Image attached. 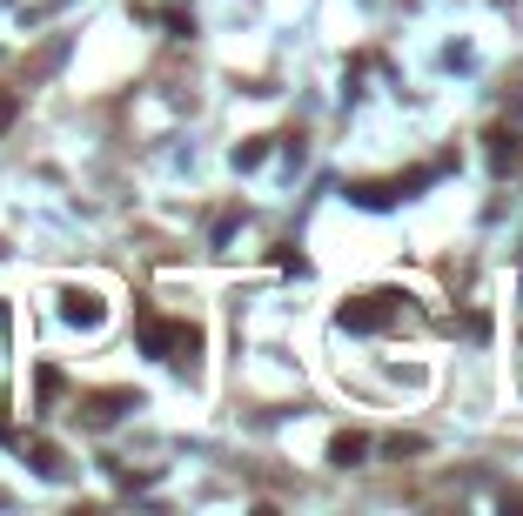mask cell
Masks as SVG:
<instances>
[{
    "label": "cell",
    "instance_id": "obj_1",
    "mask_svg": "<svg viewBox=\"0 0 523 516\" xmlns=\"http://www.w3.org/2000/svg\"><path fill=\"white\" fill-rule=\"evenodd\" d=\"M443 168H450V161H436V168H410V175H389V181H349V202H356V208H396V202H410L416 188H430Z\"/></svg>",
    "mask_w": 523,
    "mask_h": 516
},
{
    "label": "cell",
    "instance_id": "obj_2",
    "mask_svg": "<svg viewBox=\"0 0 523 516\" xmlns=\"http://www.w3.org/2000/svg\"><path fill=\"white\" fill-rule=\"evenodd\" d=\"M396 302H403V295H389V289L349 295V302L336 309V322L349 329V336H376V329H389V322H396Z\"/></svg>",
    "mask_w": 523,
    "mask_h": 516
},
{
    "label": "cell",
    "instance_id": "obj_3",
    "mask_svg": "<svg viewBox=\"0 0 523 516\" xmlns=\"http://www.w3.org/2000/svg\"><path fill=\"white\" fill-rule=\"evenodd\" d=\"M54 309H61V322H74V329H101V322H108V302L94 289H61Z\"/></svg>",
    "mask_w": 523,
    "mask_h": 516
},
{
    "label": "cell",
    "instance_id": "obj_4",
    "mask_svg": "<svg viewBox=\"0 0 523 516\" xmlns=\"http://www.w3.org/2000/svg\"><path fill=\"white\" fill-rule=\"evenodd\" d=\"M128 409H141L135 389H101V396H88V423H121Z\"/></svg>",
    "mask_w": 523,
    "mask_h": 516
},
{
    "label": "cell",
    "instance_id": "obj_5",
    "mask_svg": "<svg viewBox=\"0 0 523 516\" xmlns=\"http://www.w3.org/2000/svg\"><path fill=\"white\" fill-rule=\"evenodd\" d=\"M483 141H490V168H497V175H503V168H510V161H517V148H523V141H517V128H510V121H497V128H490V135H483Z\"/></svg>",
    "mask_w": 523,
    "mask_h": 516
},
{
    "label": "cell",
    "instance_id": "obj_6",
    "mask_svg": "<svg viewBox=\"0 0 523 516\" xmlns=\"http://www.w3.org/2000/svg\"><path fill=\"white\" fill-rule=\"evenodd\" d=\"M363 456H369V436H356V429H342L336 443H329V463H336V470H356Z\"/></svg>",
    "mask_w": 523,
    "mask_h": 516
},
{
    "label": "cell",
    "instance_id": "obj_7",
    "mask_svg": "<svg viewBox=\"0 0 523 516\" xmlns=\"http://www.w3.org/2000/svg\"><path fill=\"white\" fill-rule=\"evenodd\" d=\"M34 396H41V403H54V396H61V369H54V362H41V369H34Z\"/></svg>",
    "mask_w": 523,
    "mask_h": 516
},
{
    "label": "cell",
    "instance_id": "obj_8",
    "mask_svg": "<svg viewBox=\"0 0 523 516\" xmlns=\"http://www.w3.org/2000/svg\"><path fill=\"white\" fill-rule=\"evenodd\" d=\"M27 463H34L41 476H61V449H54V443H34V449H27Z\"/></svg>",
    "mask_w": 523,
    "mask_h": 516
},
{
    "label": "cell",
    "instance_id": "obj_9",
    "mask_svg": "<svg viewBox=\"0 0 523 516\" xmlns=\"http://www.w3.org/2000/svg\"><path fill=\"white\" fill-rule=\"evenodd\" d=\"M262 161H269V141L262 135H249L242 148H235V168H262Z\"/></svg>",
    "mask_w": 523,
    "mask_h": 516
},
{
    "label": "cell",
    "instance_id": "obj_10",
    "mask_svg": "<svg viewBox=\"0 0 523 516\" xmlns=\"http://www.w3.org/2000/svg\"><path fill=\"white\" fill-rule=\"evenodd\" d=\"M0 443H14V423H7V416H0Z\"/></svg>",
    "mask_w": 523,
    "mask_h": 516
}]
</instances>
